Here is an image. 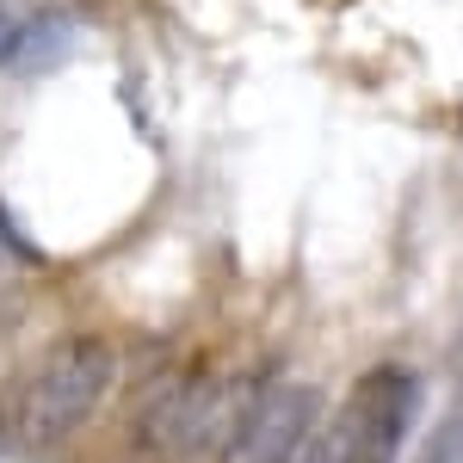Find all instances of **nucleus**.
I'll use <instances>...</instances> for the list:
<instances>
[{
  "label": "nucleus",
  "mask_w": 463,
  "mask_h": 463,
  "mask_svg": "<svg viewBox=\"0 0 463 463\" xmlns=\"http://www.w3.org/2000/svg\"><path fill=\"white\" fill-rule=\"evenodd\" d=\"M266 390H272L266 377H222V371H204V364L174 371L148 390L143 414H137V445L167 463L222 458Z\"/></svg>",
  "instance_id": "f257e3e1"
},
{
  "label": "nucleus",
  "mask_w": 463,
  "mask_h": 463,
  "mask_svg": "<svg viewBox=\"0 0 463 463\" xmlns=\"http://www.w3.org/2000/svg\"><path fill=\"white\" fill-rule=\"evenodd\" d=\"M118 383V353L106 334H62L32 371L13 383V432L25 451H50L106 408Z\"/></svg>",
  "instance_id": "f03ea898"
},
{
  "label": "nucleus",
  "mask_w": 463,
  "mask_h": 463,
  "mask_svg": "<svg viewBox=\"0 0 463 463\" xmlns=\"http://www.w3.org/2000/svg\"><path fill=\"white\" fill-rule=\"evenodd\" d=\"M420 377L408 364H371L358 371L340 408L327 414V445L321 463H402L408 439L420 427Z\"/></svg>",
  "instance_id": "7ed1b4c3"
},
{
  "label": "nucleus",
  "mask_w": 463,
  "mask_h": 463,
  "mask_svg": "<svg viewBox=\"0 0 463 463\" xmlns=\"http://www.w3.org/2000/svg\"><path fill=\"white\" fill-rule=\"evenodd\" d=\"M321 445H327L321 390H309V383H272L216 463H321Z\"/></svg>",
  "instance_id": "20e7f679"
},
{
  "label": "nucleus",
  "mask_w": 463,
  "mask_h": 463,
  "mask_svg": "<svg viewBox=\"0 0 463 463\" xmlns=\"http://www.w3.org/2000/svg\"><path fill=\"white\" fill-rule=\"evenodd\" d=\"M414 463H463V402L445 414V420H439V427H432L427 451H420Z\"/></svg>",
  "instance_id": "39448f33"
},
{
  "label": "nucleus",
  "mask_w": 463,
  "mask_h": 463,
  "mask_svg": "<svg viewBox=\"0 0 463 463\" xmlns=\"http://www.w3.org/2000/svg\"><path fill=\"white\" fill-rule=\"evenodd\" d=\"M0 260H13V248H6V235H0Z\"/></svg>",
  "instance_id": "423d86ee"
}]
</instances>
